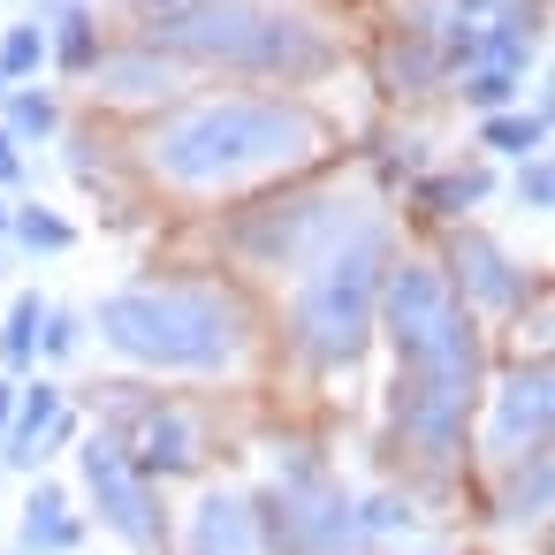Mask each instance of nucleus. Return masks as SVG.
Here are the masks:
<instances>
[{
    "label": "nucleus",
    "mask_w": 555,
    "mask_h": 555,
    "mask_svg": "<svg viewBox=\"0 0 555 555\" xmlns=\"http://www.w3.org/2000/svg\"><path fill=\"white\" fill-rule=\"evenodd\" d=\"M122 456L138 472H191L206 456V434L183 403H153V411H138V434L122 441Z\"/></svg>",
    "instance_id": "10"
},
{
    "label": "nucleus",
    "mask_w": 555,
    "mask_h": 555,
    "mask_svg": "<svg viewBox=\"0 0 555 555\" xmlns=\"http://www.w3.org/2000/svg\"><path fill=\"white\" fill-rule=\"evenodd\" d=\"M145 54H183V62H221V69H251V77H282V85H305L335 62L327 31L289 16V9H267V0H183L168 16H145Z\"/></svg>",
    "instance_id": "4"
},
{
    "label": "nucleus",
    "mask_w": 555,
    "mask_h": 555,
    "mask_svg": "<svg viewBox=\"0 0 555 555\" xmlns=\"http://www.w3.org/2000/svg\"><path fill=\"white\" fill-rule=\"evenodd\" d=\"M9 214H16V206H9V198H0V236H9Z\"/></svg>",
    "instance_id": "33"
},
{
    "label": "nucleus",
    "mask_w": 555,
    "mask_h": 555,
    "mask_svg": "<svg viewBox=\"0 0 555 555\" xmlns=\"http://www.w3.org/2000/svg\"><path fill=\"white\" fill-rule=\"evenodd\" d=\"M320 138L327 130L289 100H198V107L153 122L145 160L183 191H214V183H236V176H259V168L312 160Z\"/></svg>",
    "instance_id": "2"
},
{
    "label": "nucleus",
    "mask_w": 555,
    "mask_h": 555,
    "mask_svg": "<svg viewBox=\"0 0 555 555\" xmlns=\"http://www.w3.org/2000/svg\"><path fill=\"white\" fill-rule=\"evenodd\" d=\"M456 267H464V289H472L479 305H502V312L525 305V274H517L487 236H464V244H456Z\"/></svg>",
    "instance_id": "14"
},
{
    "label": "nucleus",
    "mask_w": 555,
    "mask_h": 555,
    "mask_svg": "<svg viewBox=\"0 0 555 555\" xmlns=\"http://www.w3.org/2000/svg\"><path fill=\"white\" fill-rule=\"evenodd\" d=\"M47 62H62L69 77H92V69H100V24H92V9L62 16V24L47 31Z\"/></svg>",
    "instance_id": "17"
},
{
    "label": "nucleus",
    "mask_w": 555,
    "mask_h": 555,
    "mask_svg": "<svg viewBox=\"0 0 555 555\" xmlns=\"http://www.w3.org/2000/svg\"><path fill=\"white\" fill-rule=\"evenodd\" d=\"M396 525H411V509H403L396 494H373V502H358V532H396Z\"/></svg>",
    "instance_id": "28"
},
{
    "label": "nucleus",
    "mask_w": 555,
    "mask_h": 555,
    "mask_svg": "<svg viewBox=\"0 0 555 555\" xmlns=\"http://www.w3.org/2000/svg\"><path fill=\"white\" fill-rule=\"evenodd\" d=\"M9 183H24V153H16L9 138H0V191H9Z\"/></svg>",
    "instance_id": "30"
},
{
    "label": "nucleus",
    "mask_w": 555,
    "mask_h": 555,
    "mask_svg": "<svg viewBox=\"0 0 555 555\" xmlns=\"http://www.w3.org/2000/svg\"><path fill=\"white\" fill-rule=\"evenodd\" d=\"M39 62H47V31H39V24H16L9 39H0V85L39 77Z\"/></svg>",
    "instance_id": "24"
},
{
    "label": "nucleus",
    "mask_w": 555,
    "mask_h": 555,
    "mask_svg": "<svg viewBox=\"0 0 555 555\" xmlns=\"http://www.w3.org/2000/svg\"><path fill=\"white\" fill-rule=\"evenodd\" d=\"M418 198H426L434 214H464V206H479V198H487V168H464V176H426V183H418Z\"/></svg>",
    "instance_id": "23"
},
{
    "label": "nucleus",
    "mask_w": 555,
    "mask_h": 555,
    "mask_svg": "<svg viewBox=\"0 0 555 555\" xmlns=\"http://www.w3.org/2000/svg\"><path fill=\"white\" fill-rule=\"evenodd\" d=\"M540 138H547V115H540V107H532V115H487V122H479V145L517 153V160H532Z\"/></svg>",
    "instance_id": "20"
},
{
    "label": "nucleus",
    "mask_w": 555,
    "mask_h": 555,
    "mask_svg": "<svg viewBox=\"0 0 555 555\" xmlns=\"http://www.w3.org/2000/svg\"><path fill=\"white\" fill-rule=\"evenodd\" d=\"M259 547L267 540H259V517H251L244 494H206L191 509V547L183 555H259Z\"/></svg>",
    "instance_id": "12"
},
{
    "label": "nucleus",
    "mask_w": 555,
    "mask_h": 555,
    "mask_svg": "<svg viewBox=\"0 0 555 555\" xmlns=\"http://www.w3.org/2000/svg\"><path fill=\"white\" fill-rule=\"evenodd\" d=\"M509 92H517V77H502V69H472V77H464V100H472V107H487V115H502V107H509Z\"/></svg>",
    "instance_id": "27"
},
{
    "label": "nucleus",
    "mask_w": 555,
    "mask_h": 555,
    "mask_svg": "<svg viewBox=\"0 0 555 555\" xmlns=\"http://www.w3.org/2000/svg\"><path fill=\"white\" fill-rule=\"evenodd\" d=\"M77 343H85V312H54V305H47L39 350H47V358H77Z\"/></svg>",
    "instance_id": "25"
},
{
    "label": "nucleus",
    "mask_w": 555,
    "mask_h": 555,
    "mask_svg": "<svg viewBox=\"0 0 555 555\" xmlns=\"http://www.w3.org/2000/svg\"><path fill=\"white\" fill-rule=\"evenodd\" d=\"M85 540V525L69 517V494L62 487H39L24 502V555H69Z\"/></svg>",
    "instance_id": "15"
},
{
    "label": "nucleus",
    "mask_w": 555,
    "mask_h": 555,
    "mask_svg": "<svg viewBox=\"0 0 555 555\" xmlns=\"http://www.w3.org/2000/svg\"><path fill=\"white\" fill-rule=\"evenodd\" d=\"M509 472H517V479H509V494H502V517H509V525H540V517H547V479H555L547 449H540V456H517Z\"/></svg>",
    "instance_id": "18"
},
{
    "label": "nucleus",
    "mask_w": 555,
    "mask_h": 555,
    "mask_svg": "<svg viewBox=\"0 0 555 555\" xmlns=\"http://www.w3.org/2000/svg\"><path fill=\"white\" fill-rule=\"evenodd\" d=\"M259 540H274L282 555H358V502L320 472V464H289L282 487L267 502H251Z\"/></svg>",
    "instance_id": "6"
},
{
    "label": "nucleus",
    "mask_w": 555,
    "mask_h": 555,
    "mask_svg": "<svg viewBox=\"0 0 555 555\" xmlns=\"http://www.w3.org/2000/svg\"><path fill=\"white\" fill-rule=\"evenodd\" d=\"M9 236L31 244V251H69V244H77V229H69L62 214H47V206H16V214H9Z\"/></svg>",
    "instance_id": "22"
},
{
    "label": "nucleus",
    "mask_w": 555,
    "mask_h": 555,
    "mask_svg": "<svg viewBox=\"0 0 555 555\" xmlns=\"http://www.w3.org/2000/svg\"><path fill=\"white\" fill-rule=\"evenodd\" d=\"M39 320H47L39 289H24V297L9 305V327H0V358H9V373H31V358H39Z\"/></svg>",
    "instance_id": "19"
},
{
    "label": "nucleus",
    "mask_w": 555,
    "mask_h": 555,
    "mask_svg": "<svg viewBox=\"0 0 555 555\" xmlns=\"http://www.w3.org/2000/svg\"><path fill=\"white\" fill-rule=\"evenodd\" d=\"M16 388L24 380H0V434H9V418H16Z\"/></svg>",
    "instance_id": "31"
},
{
    "label": "nucleus",
    "mask_w": 555,
    "mask_h": 555,
    "mask_svg": "<svg viewBox=\"0 0 555 555\" xmlns=\"http://www.w3.org/2000/svg\"><path fill=\"white\" fill-rule=\"evenodd\" d=\"M77 9H85V0H39L31 24H39V31H54V24H62V16H77Z\"/></svg>",
    "instance_id": "29"
},
{
    "label": "nucleus",
    "mask_w": 555,
    "mask_h": 555,
    "mask_svg": "<svg viewBox=\"0 0 555 555\" xmlns=\"http://www.w3.org/2000/svg\"><path fill=\"white\" fill-rule=\"evenodd\" d=\"M16 555H24V547H16Z\"/></svg>",
    "instance_id": "35"
},
{
    "label": "nucleus",
    "mask_w": 555,
    "mask_h": 555,
    "mask_svg": "<svg viewBox=\"0 0 555 555\" xmlns=\"http://www.w3.org/2000/svg\"><path fill=\"white\" fill-rule=\"evenodd\" d=\"M77 464H85V487H92L100 525H107L115 540H130L138 555H160V540H168V525H160V494H153V479L122 456V441L92 434V441L77 449Z\"/></svg>",
    "instance_id": "7"
},
{
    "label": "nucleus",
    "mask_w": 555,
    "mask_h": 555,
    "mask_svg": "<svg viewBox=\"0 0 555 555\" xmlns=\"http://www.w3.org/2000/svg\"><path fill=\"white\" fill-rule=\"evenodd\" d=\"M441 69H449L441 62V16L426 9V0H411V16H396V31H388V85L396 92H426Z\"/></svg>",
    "instance_id": "11"
},
{
    "label": "nucleus",
    "mask_w": 555,
    "mask_h": 555,
    "mask_svg": "<svg viewBox=\"0 0 555 555\" xmlns=\"http://www.w3.org/2000/svg\"><path fill=\"white\" fill-rule=\"evenodd\" d=\"M54 418H62V388H54V380H39V388H16V418H9V434H0V456H9L16 472H31V464L47 456V434H54Z\"/></svg>",
    "instance_id": "13"
},
{
    "label": "nucleus",
    "mask_w": 555,
    "mask_h": 555,
    "mask_svg": "<svg viewBox=\"0 0 555 555\" xmlns=\"http://www.w3.org/2000/svg\"><path fill=\"white\" fill-rule=\"evenodd\" d=\"M138 9H145V16H168V9H183V0H138Z\"/></svg>",
    "instance_id": "32"
},
{
    "label": "nucleus",
    "mask_w": 555,
    "mask_h": 555,
    "mask_svg": "<svg viewBox=\"0 0 555 555\" xmlns=\"http://www.w3.org/2000/svg\"><path fill=\"white\" fill-rule=\"evenodd\" d=\"M373 305H380V221H358L335 251L312 259L289 305V335L312 365H358L373 335Z\"/></svg>",
    "instance_id": "5"
},
{
    "label": "nucleus",
    "mask_w": 555,
    "mask_h": 555,
    "mask_svg": "<svg viewBox=\"0 0 555 555\" xmlns=\"http://www.w3.org/2000/svg\"><path fill=\"white\" fill-rule=\"evenodd\" d=\"M100 335L153 373H221L244 358V305L214 282H130L100 297Z\"/></svg>",
    "instance_id": "3"
},
{
    "label": "nucleus",
    "mask_w": 555,
    "mask_h": 555,
    "mask_svg": "<svg viewBox=\"0 0 555 555\" xmlns=\"http://www.w3.org/2000/svg\"><path fill=\"white\" fill-rule=\"evenodd\" d=\"M380 297H388V335H396V365H403L396 373V434L426 464H449L456 441H464L472 396H479V335H472V312L456 305L449 274L426 267V259L388 267Z\"/></svg>",
    "instance_id": "1"
},
{
    "label": "nucleus",
    "mask_w": 555,
    "mask_h": 555,
    "mask_svg": "<svg viewBox=\"0 0 555 555\" xmlns=\"http://www.w3.org/2000/svg\"><path fill=\"white\" fill-rule=\"evenodd\" d=\"M0 100H9V85H0Z\"/></svg>",
    "instance_id": "34"
},
{
    "label": "nucleus",
    "mask_w": 555,
    "mask_h": 555,
    "mask_svg": "<svg viewBox=\"0 0 555 555\" xmlns=\"http://www.w3.org/2000/svg\"><path fill=\"white\" fill-rule=\"evenodd\" d=\"M350 229H358V206L350 198H289V206H259L236 236H244V251L259 267H312Z\"/></svg>",
    "instance_id": "8"
},
{
    "label": "nucleus",
    "mask_w": 555,
    "mask_h": 555,
    "mask_svg": "<svg viewBox=\"0 0 555 555\" xmlns=\"http://www.w3.org/2000/svg\"><path fill=\"white\" fill-rule=\"evenodd\" d=\"M100 85L115 92V100H153V92H176L183 77H176V62H160V54H100Z\"/></svg>",
    "instance_id": "16"
},
{
    "label": "nucleus",
    "mask_w": 555,
    "mask_h": 555,
    "mask_svg": "<svg viewBox=\"0 0 555 555\" xmlns=\"http://www.w3.org/2000/svg\"><path fill=\"white\" fill-rule=\"evenodd\" d=\"M547 418H555L547 365H525V373H509V380H502V396H494L487 449H494L502 464H517V456H540V449H547Z\"/></svg>",
    "instance_id": "9"
},
{
    "label": "nucleus",
    "mask_w": 555,
    "mask_h": 555,
    "mask_svg": "<svg viewBox=\"0 0 555 555\" xmlns=\"http://www.w3.org/2000/svg\"><path fill=\"white\" fill-rule=\"evenodd\" d=\"M517 206H532V214H547L555 206V168L532 153V160H517Z\"/></svg>",
    "instance_id": "26"
},
{
    "label": "nucleus",
    "mask_w": 555,
    "mask_h": 555,
    "mask_svg": "<svg viewBox=\"0 0 555 555\" xmlns=\"http://www.w3.org/2000/svg\"><path fill=\"white\" fill-rule=\"evenodd\" d=\"M0 107H9V130H0L9 145H24V138H54V122H62L54 92H9Z\"/></svg>",
    "instance_id": "21"
}]
</instances>
